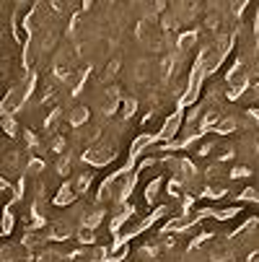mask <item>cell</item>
<instances>
[{
    "instance_id": "obj_1",
    "label": "cell",
    "mask_w": 259,
    "mask_h": 262,
    "mask_svg": "<svg viewBox=\"0 0 259 262\" xmlns=\"http://www.w3.org/2000/svg\"><path fill=\"white\" fill-rule=\"evenodd\" d=\"M176 127H179V115H176V117H171V120L166 122V130H163V138H171V135L176 133Z\"/></svg>"
}]
</instances>
